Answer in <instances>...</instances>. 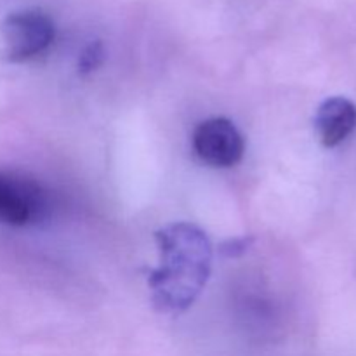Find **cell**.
Returning <instances> with one entry per match:
<instances>
[{
  "label": "cell",
  "mask_w": 356,
  "mask_h": 356,
  "mask_svg": "<svg viewBox=\"0 0 356 356\" xmlns=\"http://www.w3.org/2000/svg\"><path fill=\"white\" fill-rule=\"evenodd\" d=\"M159 268L149 273L152 301L163 313L190 308L204 291L212 271V243L191 222H172L155 233Z\"/></svg>",
  "instance_id": "6da1fadb"
},
{
  "label": "cell",
  "mask_w": 356,
  "mask_h": 356,
  "mask_svg": "<svg viewBox=\"0 0 356 356\" xmlns=\"http://www.w3.org/2000/svg\"><path fill=\"white\" fill-rule=\"evenodd\" d=\"M54 33V23L42 10L28 9L10 14L0 28L3 54L13 63L37 58L51 47Z\"/></svg>",
  "instance_id": "7a4b0ae2"
},
{
  "label": "cell",
  "mask_w": 356,
  "mask_h": 356,
  "mask_svg": "<svg viewBox=\"0 0 356 356\" xmlns=\"http://www.w3.org/2000/svg\"><path fill=\"white\" fill-rule=\"evenodd\" d=\"M191 143L202 162L219 169L236 165L245 152L243 136L232 120L222 117L200 122L195 127Z\"/></svg>",
  "instance_id": "3957f363"
},
{
  "label": "cell",
  "mask_w": 356,
  "mask_h": 356,
  "mask_svg": "<svg viewBox=\"0 0 356 356\" xmlns=\"http://www.w3.org/2000/svg\"><path fill=\"white\" fill-rule=\"evenodd\" d=\"M47 197L30 177L0 170V222L26 226L44 216Z\"/></svg>",
  "instance_id": "277c9868"
},
{
  "label": "cell",
  "mask_w": 356,
  "mask_h": 356,
  "mask_svg": "<svg viewBox=\"0 0 356 356\" xmlns=\"http://www.w3.org/2000/svg\"><path fill=\"white\" fill-rule=\"evenodd\" d=\"M356 129V104L348 97L334 96L323 101L315 115V131L325 148H336Z\"/></svg>",
  "instance_id": "5b68a950"
},
{
  "label": "cell",
  "mask_w": 356,
  "mask_h": 356,
  "mask_svg": "<svg viewBox=\"0 0 356 356\" xmlns=\"http://www.w3.org/2000/svg\"><path fill=\"white\" fill-rule=\"evenodd\" d=\"M104 61V47L99 40H92L83 47L79 58V72L82 75H89L94 70L99 68Z\"/></svg>",
  "instance_id": "8992f818"
},
{
  "label": "cell",
  "mask_w": 356,
  "mask_h": 356,
  "mask_svg": "<svg viewBox=\"0 0 356 356\" xmlns=\"http://www.w3.org/2000/svg\"><path fill=\"white\" fill-rule=\"evenodd\" d=\"M252 243V238L250 236H242V238H232L228 242H225L221 245V252L225 254L226 257H238L245 252L247 249Z\"/></svg>",
  "instance_id": "52a82bcc"
}]
</instances>
